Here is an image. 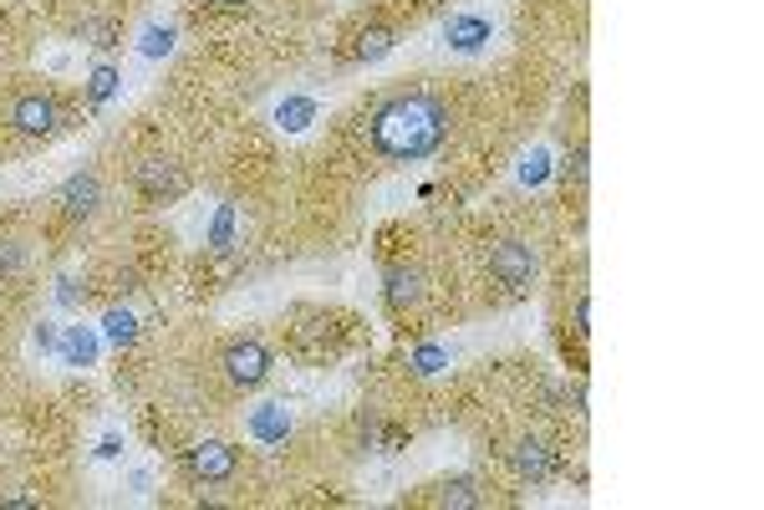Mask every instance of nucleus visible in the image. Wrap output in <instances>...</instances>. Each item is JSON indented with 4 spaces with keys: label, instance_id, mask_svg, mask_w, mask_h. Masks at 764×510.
<instances>
[{
    "label": "nucleus",
    "instance_id": "nucleus-1",
    "mask_svg": "<svg viewBox=\"0 0 764 510\" xmlns=\"http://www.w3.org/2000/svg\"><path fill=\"white\" fill-rule=\"evenodd\" d=\"M454 134V112L433 92H398L372 112V148L393 164H419L433 158Z\"/></svg>",
    "mask_w": 764,
    "mask_h": 510
},
{
    "label": "nucleus",
    "instance_id": "nucleus-2",
    "mask_svg": "<svg viewBox=\"0 0 764 510\" xmlns=\"http://www.w3.org/2000/svg\"><path fill=\"white\" fill-rule=\"evenodd\" d=\"M6 122H11L21 138H57L61 128H67V112H61V102L51 98V92H41V87H26V92H16L11 98V112H6Z\"/></svg>",
    "mask_w": 764,
    "mask_h": 510
},
{
    "label": "nucleus",
    "instance_id": "nucleus-3",
    "mask_svg": "<svg viewBox=\"0 0 764 510\" xmlns=\"http://www.w3.org/2000/svg\"><path fill=\"white\" fill-rule=\"evenodd\" d=\"M219 367H225V377L235 383V389L255 393V389H265V377H271L275 357H271V347H265L261 337H235V342H225Z\"/></svg>",
    "mask_w": 764,
    "mask_h": 510
},
{
    "label": "nucleus",
    "instance_id": "nucleus-4",
    "mask_svg": "<svg viewBox=\"0 0 764 510\" xmlns=\"http://www.w3.org/2000/svg\"><path fill=\"white\" fill-rule=\"evenodd\" d=\"M133 189L148 199V205H174V199H184V189H189V174H184V164H174V158H138L133 164Z\"/></svg>",
    "mask_w": 764,
    "mask_h": 510
},
{
    "label": "nucleus",
    "instance_id": "nucleus-5",
    "mask_svg": "<svg viewBox=\"0 0 764 510\" xmlns=\"http://www.w3.org/2000/svg\"><path fill=\"white\" fill-rule=\"evenodd\" d=\"M490 276L500 281L510 296H526L530 286H536V276H540V261H536V251H530L526 241H500L490 251Z\"/></svg>",
    "mask_w": 764,
    "mask_h": 510
},
{
    "label": "nucleus",
    "instance_id": "nucleus-6",
    "mask_svg": "<svg viewBox=\"0 0 764 510\" xmlns=\"http://www.w3.org/2000/svg\"><path fill=\"white\" fill-rule=\"evenodd\" d=\"M184 464H189V474L204 480V486H225V480H235L239 454L229 450L225 439H199V444L184 450Z\"/></svg>",
    "mask_w": 764,
    "mask_h": 510
},
{
    "label": "nucleus",
    "instance_id": "nucleus-7",
    "mask_svg": "<svg viewBox=\"0 0 764 510\" xmlns=\"http://www.w3.org/2000/svg\"><path fill=\"white\" fill-rule=\"evenodd\" d=\"M57 205H61V215L67 219H92L97 209H102V179H97L92 169H77L72 179L61 184Z\"/></svg>",
    "mask_w": 764,
    "mask_h": 510
},
{
    "label": "nucleus",
    "instance_id": "nucleus-8",
    "mask_svg": "<svg viewBox=\"0 0 764 510\" xmlns=\"http://www.w3.org/2000/svg\"><path fill=\"white\" fill-rule=\"evenodd\" d=\"M490 31H494L490 16L459 11V16H449V26H443V41H449V51H464V57H474V51H484Z\"/></svg>",
    "mask_w": 764,
    "mask_h": 510
},
{
    "label": "nucleus",
    "instance_id": "nucleus-9",
    "mask_svg": "<svg viewBox=\"0 0 764 510\" xmlns=\"http://www.w3.org/2000/svg\"><path fill=\"white\" fill-rule=\"evenodd\" d=\"M245 429H251V439L255 444H286L291 439V413H286V403H261V409H251V419H245Z\"/></svg>",
    "mask_w": 764,
    "mask_h": 510
},
{
    "label": "nucleus",
    "instance_id": "nucleus-10",
    "mask_svg": "<svg viewBox=\"0 0 764 510\" xmlns=\"http://www.w3.org/2000/svg\"><path fill=\"white\" fill-rule=\"evenodd\" d=\"M382 302H388V312H413V306L423 302V276L408 266H393L388 271V281H382Z\"/></svg>",
    "mask_w": 764,
    "mask_h": 510
},
{
    "label": "nucleus",
    "instance_id": "nucleus-11",
    "mask_svg": "<svg viewBox=\"0 0 764 510\" xmlns=\"http://www.w3.org/2000/svg\"><path fill=\"white\" fill-rule=\"evenodd\" d=\"M510 464H515V474H520L526 486H546L550 470H556V460H550V450L540 444V439H520V444L510 450Z\"/></svg>",
    "mask_w": 764,
    "mask_h": 510
},
{
    "label": "nucleus",
    "instance_id": "nucleus-12",
    "mask_svg": "<svg viewBox=\"0 0 764 510\" xmlns=\"http://www.w3.org/2000/svg\"><path fill=\"white\" fill-rule=\"evenodd\" d=\"M97 353H102V337L92 327H61L57 357L67 367H97Z\"/></svg>",
    "mask_w": 764,
    "mask_h": 510
},
{
    "label": "nucleus",
    "instance_id": "nucleus-13",
    "mask_svg": "<svg viewBox=\"0 0 764 510\" xmlns=\"http://www.w3.org/2000/svg\"><path fill=\"white\" fill-rule=\"evenodd\" d=\"M316 118H322V108H316V98H306V92L281 98V102H275V112H271V122L281 128V134H306Z\"/></svg>",
    "mask_w": 764,
    "mask_h": 510
},
{
    "label": "nucleus",
    "instance_id": "nucleus-14",
    "mask_svg": "<svg viewBox=\"0 0 764 510\" xmlns=\"http://www.w3.org/2000/svg\"><path fill=\"white\" fill-rule=\"evenodd\" d=\"M479 480L474 474H449V480H439L433 486V506H443V510H474L479 506Z\"/></svg>",
    "mask_w": 764,
    "mask_h": 510
},
{
    "label": "nucleus",
    "instance_id": "nucleus-15",
    "mask_svg": "<svg viewBox=\"0 0 764 510\" xmlns=\"http://www.w3.org/2000/svg\"><path fill=\"white\" fill-rule=\"evenodd\" d=\"M393 47H398V31H393V26H368V31L357 37V47H352V57H357L362 67H372V61H382Z\"/></svg>",
    "mask_w": 764,
    "mask_h": 510
},
{
    "label": "nucleus",
    "instance_id": "nucleus-16",
    "mask_svg": "<svg viewBox=\"0 0 764 510\" xmlns=\"http://www.w3.org/2000/svg\"><path fill=\"white\" fill-rule=\"evenodd\" d=\"M102 342L133 347V342H138V316H133L128 306H108V312H102Z\"/></svg>",
    "mask_w": 764,
    "mask_h": 510
},
{
    "label": "nucleus",
    "instance_id": "nucleus-17",
    "mask_svg": "<svg viewBox=\"0 0 764 510\" xmlns=\"http://www.w3.org/2000/svg\"><path fill=\"white\" fill-rule=\"evenodd\" d=\"M174 41H179V31H174V26H144V31H138V57L144 61H164L168 51H174Z\"/></svg>",
    "mask_w": 764,
    "mask_h": 510
},
{
    "label": "nucleus",
    "instance_id": "nucleus-18",
    "mask_svg": "<svg viewBox=\"0 0 764 510\" xmlns=\"http://www.w3.org/2000/svg\"><path fill=\"white\" fill-rule=\"evenodd\" d=\"M118 87H123V77H118V67H108V61H97L92 67V77H87V98L102 108V102H112L118 98Z\"/></svg>",
    "mask_w": 764,
    "mask_h": 510
},
{
    "label": "nucleus",
    "instance_id": "nucleus-19",
    "mask_svg": "<svg viewBox=\"0 0 764 510\" xmlns=\"http://www.w3.org/2000/svg\"><path fill=\"white\" fill-rule=\"evenodd\" d=\"M209 251L229 255L235 251V205H219L215 219H209Z\"/></svg>",
    "mask_w": 764,
    "mask_h": 510
},
{
    "label": "nucleus",
    "instance_id": "nucleus-20",
    "mask_svg": "<svg viewBox=\"0 0 764 510\" xmlns=\"http://www.w3.org/2000/svg\"><path fill=\"white\" fill-rule=\"evenodd\" d=\"M408 367H413L419 377H433V373H443V367H449V353H443L439 342H423V347H413Z\"/></svg>",
    "mask_w": 764,
    "mask_h": 510
},
{
    "label": "nucleus",
    "instance_id": "nucleus-21",
    "mask_svg": "<svg viewBox=\"0 0 764 510\" xmlns=\"http://www.w3.org/2000/svg\"><path fill=\"white\" fill-rule=\"evenodd\" d=\"M546 179H550V154L546 148H530L526 164H520V184H526V189H540Z\"/></svg>",
    "mask_w": 764,
    "mask_h": 510
},
{
    "label": "nucleus",
    "instance_id": "nucleus-22",
    "mask_svg": "<svg viewBox=\"0 0 764 510\" xmlns=\"http://www.w3.org/2000/svg\"><path fill=\"white\" fill-rule=\"evenodd\" d=\"M586 174H591V148L576 144L571 154H566V164H561V179L566 184H586Z\"/></svg>",
    "mask_w": 764,
    "mask_h": 510
},
{
    "label": "nucleus",
    "instance_id": "nucleus-23",
    "mask_svg": "<svg viewBox=\"0 0 764 510\" xmlns=\"http://www.w3.org/2000/svg\"><path fill=\"white\" fill-rule=\"evenodd\" d=\"M57 306H67V312H77V306L87 302V281H77V276H57Z\"/></svg>",
    "mask_w": 764,
    "mask_h": 510
},
{
    "label": "nucleus",
    "instance_id": "nucleus-24",
    "mask_svg": "<svg viewBox=\"0 0 764 510\" xmlns=\"http://www.w3.org/2000/svg\"><path fill=\"white\" fill-rule=\"evenodd\" d=\"M57 342H61V327H57V322H37V327H31V347H37L41 357L57 353Z\"/></svg>",
    "mask_w": 764,
    "mask_h": 510
},
{
    "label": "nucleus",
    "instance_id": "nucleus-25",
    "mask_svg": "<svg viewBox=\"0 0 764 510\" xmlns=\"http://www.w3.org/2000/svg\"><path fill=\"white\" fill-rule=\"evenodd\" d=\"M82 37H87V47H118V26L112 21H87Z\"/></svg>",
    "mask_w": 764,
    "mask_h": 510
},
{
    "label": "nucleus",
    "instance_id": "nucleus-26",
    "mask_svg": "<svg viewBox=\"0 0 764 510\" xmlns=\"http://www.w3.org/2000/svg\"><path fill=\"white\" fill-rule=\"evenodd\" d=\"M26 266V245L21 241H0V276H16Z\"/></svg>",
    "mask_w": 764,
    "mask_h": 510
},
{
    "label": "nucleus",
    "instance_id": "nucleus-27",
    "mask_svg": "<svg viewBox=\"0 0 764 510\" xmlns=\"http://www.w3.org/2000/svg\"><path fill=\"white\" fill-rule=\"evenodd\" d=\"M97 460H118V454H123V434H102V444H97Z\"/></svg>",
    "mask_w": 764,
    "mask_h": 510
},
{
    "label": "nucleus",
    "instance_id": "nucleus-28",
    "mask_svg": "<svg viewBox=\"0 0 764 510\" xmlns=\"http://www.w3.org/2000/svg\"><path fill=\"white\" fill-rule=\"evenodd\" d=\"M576 332H591V296H576Z\"/></svg>",
    "mask_w": 764,
    "mask_h": 510
},
{
    "label": "nucleus",
    "instance_id": "nucleus-29",
    "mask_svg": "<svg viewBox=\"0 0 764 510\" xmlns=\"http://www.w3.org/2000/svg\"><path fill=\"white\" fill-rule=\"evenodd\" d=\"M204 6H215V11H245L251 0H204Z\"/></svg>",
    "mask_w": 764,
    "mask_h": 510
}]
</instances>
